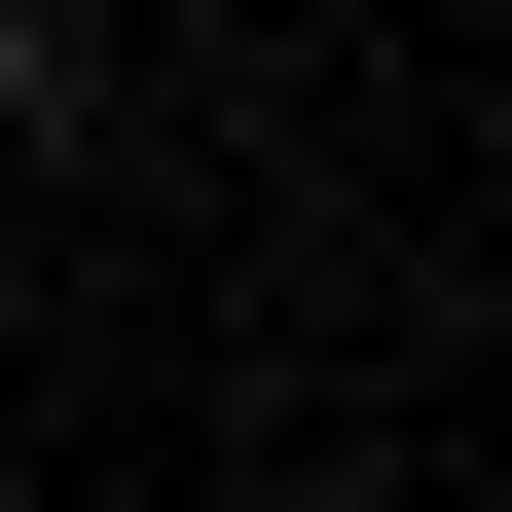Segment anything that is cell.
Returning <instances> with one entry per match:
<instances>
[{
  "label": "cell",
  "instance_id": "1",
  "mask_svg": "<svg viewBox=\"0 0 512 512\" xmlns=\"http://www.w3.org/2000/svg\"><path fill=\"white\" fill-rule=\"evenodd\" d=\"M0 147H74V0H0Z\"/></svg>",
  "mask_w": 512,
  "mask_h": 512
}]
</instances>
